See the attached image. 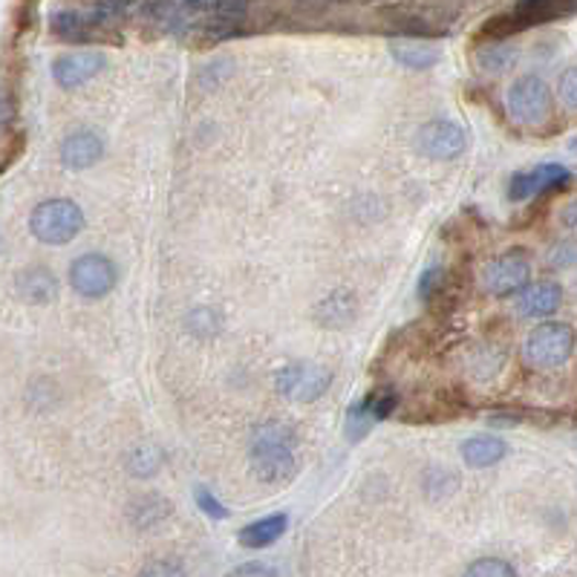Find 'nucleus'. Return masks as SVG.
Wrapping results in <instances>:
<instances>
[{
  "instance_id": "f257e3e1",
  "label": "nucleus",
  "mask_w": 577,
  "mask_h": 577,
  "mask_svg": "<svg viewBox=\"0 0 577 577\" xmlns=\"http://www.w3.org/2000/svg\"><path fill=\"white\" fill-rule=\"evenodd\" d=\"M295 437L283 425H260L251 437V471L260 483L281 485L295 476Z\"/></svg>"
},
{
  "instance_id": "f03ea898",
  "label": "nucleus",
  "mask_w": 577,
  "mask_h": 577,
  "mask_svg": "<svg viewBox=\"0 0 577 577\" xmlns=\"http://www.w3.org/2000/svg\"><path fill=\"white\" fill-rule=\"evenodd\" d=\"M30 228L32 235L38 237L41 242H47V246H64V242H72L81 235V228H84V211L72 203V200L55 196V200H47V203H41L38 208L32 211Z\"/></svg>"
},
{
  "instance_id": "7ed1b4c3",
  "label": "nucleus",
  "mask_w": 577,
  "mask_h": 577,
  "mask_svg": "<svg viewBox=\"0 0 577 577\" xmlns=\"http://www.w3.org/2000/svg\"><path fill=\"white\" fill-rule=\"evenodd\" d=\"M575 352V329L569 324H540L529 332L523 343V359L534 370H554L563 367Z\"/></svg>"
},
{
  "instance_id": "20e7f679",
  "label": "nucleus",
  "mask_w": 577,
  "mask_h": 577,
  "mask_svg": "<svg viewBox=\"0 0 577 577\" xmlns=\"http://www.w3.org/2000/svg\"><path fill=\"white\" fill-rule=\"evenodd\" d=\"M506 108L517 125H543L552 113V90L540 76H523L508 87Z\"/></svg>"
},
{
  "instance_id": "39448f33",
  "label": "nucleus",
  "mask_w": 577,
  "mask_h": 577,
  "mask_svg": "<svg viewBox=\"0 0 577 577\" xmlns=\"http://www.w3.org/2000/svg\"><path fill=\"white\" fill-rule=\"evenodd\" d=\"M329 384H332V373L320 364H313V361L286 364L274 378V387L281 396H286L288 401H304V405L324 396L329 391Z\"/></svg>"
},
{
  "instance_id": "423d86ee",
  "label": "nucleus",
  "mask_w": 577,
  "mask_h": 577,
  "mask_svg": "<svg viewBox=\"0 0 577 577\" xmlns=\"http://www.w3.org/2000/svg\"><path fill=\"white\" fill-rule=\"evenodd\" d=\"M416 148L425 157L448 162V159H456L460 154H465L468 131L460 122H451V118H430L428 125H421L419 133H416Z\"/></svg>"
},
{
  "instance_id": "0eeeda50",
  "label": "nucleus",
  "mask_w": 577,
  "mask_h": 577,
  "mask_svg": "<svg viewBox=\"0 0 577 577\" xmlns=\"http://www.w3.org/2000/svg\"><path fill=\"white\" fill-rule=\"evenodd\" d=\"M70 286L87 301H99L116 286V265L104 254H81L70 265Z\"/></svg>"
},
{
  "instance_id": "6e6552de",
  "label": "nucleus",
  "mask_w": 577,
  "mask_h": 577,
  "mask_svg": "<svg viewBox=\"0 0 577 577\" xmlns=\"http://www.w3.org/2000/svg\"><path fill=\"white\" fill-rule=\"evenodd\" d=\"M531 281V263L523 251H508L499 254L483 269V286L494 297H508L523 292Z\"/></svg>"
},
{
  "instance_id": "1a4fd4ad",
  "label": "nucleus",
  "mask_w": 577,
  "mask_h": 577,
  "mask_svg": "<svg viewBox=\"0 0 577 577\" xmlns=\"http://www.w3.org/2000/svg\"><path fill=\"white\" fill-rule=\"evenodd\" d=\"M104 64H108V58H104L99 49L67 53L53 64V79L58 81V87H64V90H76V87L87 84L93 76H99V72L104 70Z\"/></svg>"
},
{
  "instance_id": "9d476101",
  "label": "nucleus",
  "mask_w": 577,
  "mask_h": 577,
  "mask_svg": "<svg viewBox=\"0 0 577 577\" xmlns=\"http://www.w3.org/2000/svg\"><path fill=\"white\" fill-rule=\"evenodd\" d=\"M572 180V173L563 168V165H538V168H531V171H520L511 177L508 182V196L514 200V203H523V200H531V196H538L540 191H546V188H561Z\"/></svg>"
},
{
  "instance_id": "9b49d317",
  "label": "nucleus",
  "mask_w": 577,
  "mask_h": 577,
  "mask_svg": "<svg viewBox=\"0 0 577 577\" xmlns=\"http://www.w3.org/2000/svg\"><path fill=\"white\" fill-rule=\"evenodd\" d=\"M104 157V139L93 131H76L61 145V162L72 171H84Z\"/></svg>"
},
{
  "instance_id": "f8f14e48",
  "label": "nucleus",
  "mask_w": 577,
  "mask_h": 577,
  "mask_svg": "<svg viewBox=\"0 0 577 577\" xmlns=\"http://www.w3.org/2000/svg\"><path fill=\"white\" fill-rule=\"evenodd\" d=\"M563 301V288L554 281L529 283L523 292H517V313L523 318H546Z\"/></svg>"
},
{
  "instance_id": "ddd939ff",
  "label": "nucleus",
  "mask_w": 577,
  "mask_h": 577,
  "mask_svg": "<svg viewBox=\"0 0 577 577\" xmlns=\"http://www.w3.org/2000/svg\"><path fill=\"white\" fill-rule=\"evenodd\" d=\"M355 315H359V301H355V295L347 292V288H338V292H332L327 301H320L315 318H318L324 327L341 329L347 327V324H352Z\"/></svg>"
},
{
  "instance_id": "4468645a",
  "label": "nucleus",
  "mask_w": 577,
  "mask_h": 577,
  "mask_svg": "<svg viewBox=\"0 0 577 577\" xmlns=\"http://www.w3.org/2000/svg\"><path fill=\"white\" fill-rule=\"evenodd\" d=\"M18 292L24 295V301L30 304H53L55 297H58V281H55V274L44 265H35V269H26L21 278H18Z\"/></svg>"
},
{
  "instance_id": "2eb2a0df",
  "label": "nucleus",
  "mask_w": 577,
  "mask_h": 577,
  "mask_svg": "<svg viewBox=\"0 0 577 577\" xmlns=\"http://www.w3.org/2000/svg\"><path fill=\"white\" fill-rule=\"evenodd\" d=\"M286 525H288V517L286 514L263 517V520L246 525V529L240 531V543L246 548L272 546V543H278V540H281L283 534H286Z\"/></svg>"
},
{
  "instance_id": "dca6fc26",
  "label": "nucleus",
  "mask_w": 577,
  "mask_h": 577,
  "mask_svg": "<svg viewBox=\"0 0 577 577\" xmlns=\"http://www.w3.org/2000/svg\"><path fill=\"white\" fill-rule=\"evenodd\" d=\"M520 58V49L508 41H494V44H485V47L476 49L474 61L483 72H491V76H502L517 64Z\"/></svg>"
},
{
  "instance_id": "f3484780",
  "label": "nucleus",
  "mask_w": 577,
  "mask_h": 577,
  "mask_svg": "<svg viewBox=\"0 0 577 577\" xmlns=\"http://www.w3.org/2000/svg\"><path fill=\"white\" fill-rule=\"evenodd\" d=\"M393 58L407 70H430L433 64H439V49L425 44V41L405 38L393 41Z\"/></svg>"
},
{
  "instance_id": "a211bd4d",
  "label": "nucleus",
  "mask_w": 577,
  "mask_h": 577,
  "mask_svg": "<svg viewBox=\"0 0 577 577\" xmlns=\"http://www.w3.org/2000/svg\"><path fill=\"white\" fill-rule=\"evenodd\" d=\"M506 456V442L497 437H474L462 445V460L471 468H488Z\"/></svg>"
},
{
  "instance_id": "6ab92c4d",
  "label": "nucleus",
  "mask_w": 577,
  "mask_h": 577,
  "mask_svg": "<svg viewBox=\"0 0 577 577\" xmlns=\"http://www.w3.org/2000/svg\"><path fill=\"white\" fill-rule=\"evenodd\" d=\"M375 421L378 419H375L373 410H370L367 398L359 401V405H352L350 414H347V425H343V430H347V439H350V442H361V439L367 437L370 430H373Z\"/></svg>"
},
{
  "instance_id": "aec40b11",
  "label": "nucleus",
  "mask_w": 577,
  "mask_h": 577,
  "mask_svg": "<svg viewBox=\"0 0 577 577\" xmlns=\"http://www.w3.org/2000/svg\"><path fill=\"white\" fill-rule=\"evenodd\" d=\"M465 575L471 577H508V575H517V569L511 566V563L499 561V557H483V561H476L474 566H468V572Z\"/></svg>"
},
{
  "instance_id": "412c9836",
  "label": "nucleus",
  "mask_w": 577,
  "mask_h": 577,
  "mask_svg": "<svg viewBox=\"0 0 577 577\" xmlns=\"http://www.w3.org/2000/svg\"><path fill=\"white\" fill-rule=\"evenodd\" d=\"M142 511L136 514V525L139 529H150V525L162 523L165 517H168V511H171V506L168 502H162V499H148V502H142Z\"/></svg>"
},
{
  "instance_id": "4be33fe9",
  "label": "nucleus",
  "mask_w": 577,
  "mask_h": 577,
  "mask_svg": "<svg viewBox=\"0 0 577 577\" xmlns=\"http://www.w3.org/2000/svg\"><path fill=\"white\" fill-rule=\"evenodd\" d=\"M442 286H445V272L439 269V265H430L428 272L421 274L419 281V297L425 301V304H430L433 297H439V292H442Z\"/></svg>"
},
{
  "instance_id": "5701e85b",
  "label": "nucleus",
  "mask_w": 577,
  "mask_h": 577,
  "mask_svg": "<svg viewBox=\"0 0 577 577\" xmlns=\"http://www.w3.org/2000/svg\"><path fill=\"white\" fill-rule=\"evenodd\" d=\"M133 474L139 476H150L159 471V451L157 448H139V451L133 453Z\"/></svg>"
},
{
  "instance_id": "b1692460",
  "label": "nucleus",
  "mask_w": 577,
  "mask_h": 577,
  "mask_svg": "<svg viewBox=\"0 0 577 577\" xmlns=\"http://www.w3.org/2000/svg\"><path fill=\"white\" fill-rule=\"evenodd\" d=\"M367 405H370V410H373L375 419L384 421V419H387V416L393 414V410H396L398 398H396V393H393V391H378V393H370Z\"/></svg>"
},
{
  "instance_id": "393cba45",
  "label": "nucleus",
  "mask_w": 577,
  "mask_h": 577,
  "mask_svg": "<svg viewBox=\"0 0 577 577\" xmlns=\"http://www.w3.org/2000/svg\"><path fill=\"white\" fill-rule=\"evenodd\" d=\"M557 95L566 110H575L577 113V67H569V70L561 76V84H557Z\"/></svg>"
},
{
  "instance_id": "a878e982",
  "label": "nucleus",
  "mask_w": 577,
  "mask_h": 577,
  "mask_svg": "<svg viewBox=\"0 0 577 577\" xmlns=\"http://www.w3.org/2000/svg\"><path fill=\"white\" fill-rule=\"evenodd\" d=\"M194 497H196V506H200V511H203V514H208L211 520H226L228 517L226 506H223V502H219L214 494L205 491V488H196Z\"/></svg>"
},
{
  "instance_id": "bb28decb",
  "label": "nucleus",
  "mask_w": 577,
  "mask_h": 577,
  "mask_svg": "<svg viewBox=\"0 0 577 577\" xmlns=\"http://www.w3.org/2000/svg\"><path fill=\"white\" fill-rule=\"evenodd\" d=\"M548 265L554 269H569V265H577V246L575 242H561L548 251Z\"/></svg>"
},
{
  "instance_id": "cd10ccee",
  "label": "nucleus",
  "mask_w": 577,
  "mask_h": 577,
  "mask_svg": "<svg viewBox=\"0 0 577 577\" xmlns=\"http://www.w3.org/2000/svg\"><path fill=\"white\" fill-rule=\"evenodd\" d=\"M237 575L272 577V575H278V569H272V566H263V563H249V566H240V569H237Z\"/></svg>"
},
{
  "instance_id": "c85d7f7f",
  "label": "nucleus",
  "mask_w": 577,
  "mask_h": 577,
  "mask_svg": "<svg viewBox=\"0 0 577 577\" xmlns=\"http://www.w3.org/2000/svg\"><path fill=\"white\" fill-rule=\"evenodd\" d=\"M561 219H563V226L569 228V231H577V200H575V203L566 205V208H563Z\"/></svg>"
},
{
  "instance_id": "c756f323",
  "label": "nucleus",
  "mask_w": 577,
  "mask_h": 577,
  "mask_svg": "<svg viewBox=\"0 0 577 577\" xmlns=\"http://www.w3.org/2000/svg\"><path fill=\"white\" fill-rule=\"evenodd\" d=\"M575 154H577V142H575Z\"/></svg>"
}]
</instances>
